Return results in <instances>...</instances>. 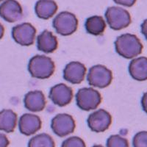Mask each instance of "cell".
Here are the masks:
<instances>
[{"instance_id":"obj_1","label":"cell","mask_w":147,"mask_h":147,"mask_svg":"<svg viewBox=\"0 0 147 147\" xmlns=\"http://www.w3.org/2000/svg\"><path fill=\"white\" fill-rule=\"evenodd\" d=\"M115 48L120 56L127 59H132L141 54L143 45L136 35L127 33L123 34L116 38Z\"/></svg>"},{"instance_id":"obj_2","label":"cell","mask_w":147,"mask_h":147,"mask_svg":"<svg viewBox=\"0 0 147 147\" xmlns=\"http://www.w3.org/2000/svg\"><path fill=\"white\" fill-rule=\"evenodd\" d=\"M55 65L50 57L44 55H35L30 59L28 71L32 77L45 80L51 77L55 72Z\"/></svg>"},{"instance_id":"obj_3","label":"cell","mask_w":147,"mask_h":147,"mask_svg":"<svg viewBox=\"0 0 147 147\" xmlns=\"http://www.w3.org/2000/svg\"><path fill=\"white\" fill-rule=\"evenodd\" d=\"M52 24L57 33L68 36L76 32L78 27V20L74 14L63 11L56 16Z\"/></svg>"},{"instance_id":"obj_4","label":"cell","mask_w":147,"mask_h":147,"mask_svg":"<svg viewBox=\"0 0 147 147\" xmlns=\"http://www.w3.org/2000/svg\"><path fill=\"white\" fill-rule=\"evenodd\" d=\"M76 102L80 109L89 111L98 107L102 102V96L99 91L92 88H84L77 92Z\"/></svg>"},{"instance_id":"obj_5","label":"cell","mask_w":147,"mask_h":147,"mask_svg":"<svg viewBox=\"0 0 147 147\" xmlns=\"http://www.w3.org/2000/svg\"><path fill=\"white\" fill-rule=\"evenodd\" d=\"M105 18L109 27L114 30H121L131 24L130 14L120 7H110L105 12Z\"/></svg>"},{"instance_id":"obj_6","label":"cell","mask_w":147,"mask_h":147,"mask_svg":"<svg viewBox=\"0 0 147 147\" xmlns=\"http://www.w3.org/2000/svg\"><path fill=\"white\" fill-rule=\"evenodd\" d=\"M89 85L99 88H104L110 85L113 80L112 71L102 65L91 67L87 77Z\"/></svg>"},{"instance_id":"obj_7","label":"cell","mask_w":147,"mask_h":147,"mask_svg":"<svg viewBox=\"0 0 147 147\" xmlns=\"http://www.w3.org/2000/svg\"><path fill=\"white\" fill-rule=\"evenodd\" d=\"M75 121L71 115L66 113L57 114L52 119L51 128L55 135L59 137L69 136L75 129Z\"/></svg>"},{"instance_id":"obj_8","label":"cell","mask_w":147,"mask_h":147,"mask_svg":"<svg viewBox=\"0 0 147 147\" xmlns=\"http://www.w3.org/2000/svg\"><path fill=\"white\" fill-rule=\"evenodd\" d=\"M36 30L30 23H23L16 25L12 30V36L17 44L22 46L33 44Z\"/></svg>"},{"instance_id":"obj_9","label":"cell","mask_w":147,"mask_h":147,"mask_svg":"<svg viewBox=\"0 0 147 147\" xmlns=\"http://www.w3.org/2000/svg\"><path fill=\"white\" fill-rule=\"evenodd\" d=\"M87 123L93 132H103L110 127L112 123V117L107 110L100 109L89 115Z\"/></svg>"},{"instance_id":"obj_10","label":"cell","mask_w":147,"mask_h":147,"mask_svg":"<svg viewBox=\"0 0 147 147\" xmlns=\"http://www.w3.org/2000/svg\"><path fill=\"white\" fill-rule=\"evenodd\" d=\"M73 96L71 88L63 83L55 85L49 91V99L55 105L60 107H64L69 105L73 99Z\"/></svg>"},{"instance_id":"obj_11","label":"cell","mask_w":147,"mask_h":147,"mask_svg":"<svg viewBox=\"0 0 147 147\" xmlns=\"http://www.w3.org/2000/svg\"><path fill=\"white\" fill-rule=\"evenodd\" d=\"M22 15V7L16 0H6L0 5V16L6 22L13 23L21 19Z\"/></svg>"},{"instance_id":"obj_12","label":"cell","mask_w":147,"mask_h":147,"mask_svg":"<svg viewBox=\"0 0 147 147\" xmlns=\"http://www.w3.org/2000/svg\"><path fill=\"white\" fill-rule=\"evenodd\" d=\"M86 74L85 65L80 62H71L63 70V78L71 84H80L84 80Z\"/></svg>"},{"instance_id":"obj_13","label":"cell","mask_w":147,"mask_h":147,"mask_svg":"<svg viewBox=\"0 0 147 147\" xmlns=\"http://www.w3.org/2000/svg\"><path fill=\"white\" fill-rule=\"evenodd\" d=\"M41 124V120L38 115L25 113L21 116L18 122V127L21 133L24 136H30L40 130Z\"/></svg>"},{"instance_id":"obj_14","label":"cell","mask_w":147,"mask_h":147,"mask_svg":"<svg viewBox=\"0 0 147 147\" xmlns=\"http://www.w3.org/2000/svg\"><path fill=\"white\" fill-rule=\"evenodd\" d=\"M24 106L31 112H40L46 107L44 94L40 90L28 92L24 99Z\"/></svg>"},{"instance_id":"obj_15","label":"cell","mask_w":147,"mask_h":147,"mask_svg":"<svg viewBox=\"0 0 147 147\" xmlns=\"http://www.w3.org/2000/svg\"><path fill=\"white\" fill-rule=\"evenodd\" d=\"M129 73L131 77L137 81L147 80V57H137L129 63Z\"/></svg>"},{"instance_id":"obj_16","label":"cell","mask_w":147,"mask_h":147,"mask_svg":"<svg viewBox=\"0 0 147 147\" xmlns=\"http://www.w3.org/2000/svg\"><path fill=\"white\" fill-rule=\"evenodd\" d=\"M58 47L57 38L48 30H44L37 38V47L45 53L55 52Z\"/></svg>"},{"instance_id":"obj_17","label":"cell","mask_w":147,"mask_h":147,"mask_svg":"<svg viewBox=\"0 0 147 147\" xmlns=\"http://www.w3.org/2000/svg\"><path fill=\"white\" fill-rule=\"evenodd\" d=\"M58 6L53 0H38L35 6L37 16L47 20L52 18L57 11Z\"/></svg>"},{"instance_id":"obj_18","label":"cell","mask_w":147,"mask_h":147,"mask_svg":"<svg viewBox=\"0 0 147 147\" xmlns=\"http://www.w3.org/2000/svg\"><path fill=\"white\" fill-rule=\"evenodd\" d=\"M17 115L12 110L0 111V130L7 133L13 132L16 127Z\"/></svg>"},{"instance_id":"obj_19","label":"cell","mask_w":147,"mask_h":147,"mask_svg":"<svg viewBox=\"0 0 147 147\" xmlns=\"http://www.w3.org/2000/svg\"><path fill=\"white\" fill-rule=\"evenodd\" d=\"M85 27L88 33L94 35H100L106 28L105 21L104 20L103 17L99 16L89 17L85 21Z\"/></svg>"},{"instance_id":"obj_20","label":"cell","mask_w":147,"mask_h":147,"mask_svg":"<svg viewBox=\"0 0 147 147\" xmlns=\"http://www.w3.org/2000/svg\"><path fill=\"white\" fill-rule=\"evenodd\" d=\"M28 147H55V144L49 135L41 133L29 140Z\"/></svg>"},{"instance_id":"obj_21","label":"cell","mask_w":147,"mask_h":147,"mask_svg":"<svg viewBox=\"0 0 147 147\" xmlns=\"http://www.w3.org/2000/svg\"><path fill=\"white\" fill-rule=\"evenodd\" d=\"M107 147H129L128 140L119 135L111 136L107 140Z\"/></svg>"},{"instance_id":"obj_22","label":"cell","mask_w":147,"mask_h":147,"mask_svg":"<svg viewBox=\"0 0 147 147\" xmlns=\"http://www.w3.org/2000/svg\"><path fill=\"white\" fill-rule=\"evenodd\" d=\"M132 147H147V131H141L132 139Z\"/></svg>"},{"instance_id":"obj_23","label":"cell","mask_w":147,"mask_h":147,"mask_svg":"<svg viewBox=\"0 0 147 147\" xmlns=\"http://www.w3.org/2000/svg\"><path fill=\"white\" fill-rule=\"evenodd\" d=\"M61 147H86L84 140L80 138L74 136L65 139Z\"/></svg>"},{"instance_id":"obj_24","label":"cell","mask_w":147,"mask_h":147,"mask_svg":"<svg viewBox=\"0 0 147 147\" xmlns=\"http://www.w3.org/2000/svg\"><path fill=\"white\" fill-rule=\"evenodd\" d=\"M113 1L118 5H123L126 7H132L136 2V0H113Z\"/></svg>"},{"instance_id":"obj_25","label":"cell","mask_w":147,"mask_h":147,"mask_svg":"<svg viewBox=\"0 0 147 147\" xmlns=\"http://www.w3.org/2000/svg\"><path fill=\"white\" fill-rule=\"evenodd\" d=\"M10 144L8 138L5 135L0 133V147H8Z\"/></svg>"},{"instance_id":"obj_26","label":"cell","mask_w":147,"mask_h":147,"mask_svg":"<svg viewBox=\"0 0 147 147\" xmlns=\"http://www.w3.org/2000/svg\"><path fill=\"white\" fill-rule=\"evenodd\" d=\"M141 105H142L143 110L146 113H147V92L143 95L141 99Z\"/></svg>"},{"instance_id":"obj_27","label":"cell","mask_w":147,"mask_h":147,"mask_svg":"<svg viewBox=\"0 0 147 147\" xmlns=\"http://www.w3.org/2000/svg\"><path fill=\"white\" fill-rule=\"evenodd\" d=\"M140 28H141V32L144 35V36L145 37V38L147 40V19H146L143 22L141 26H140Z\"/></svg>"},{"instance_id":"obj_28","label":"cell","mask_w":147,"mask_h":147,"mask_svg":"<svg viewBox=\"0 0 147 147\" xmlns=\"http://www.w3.org/2000/svg\"><path fill=\"white\" fill-rule=\"evenodd\" d=\"M4 33H5V28H4L2 24L0 23V39H2L3 38Z\"/></svg>"},{"instance_id":"obj_29","label":"cell","mask_w":147,"mask_h":147,"mask_svg":"<svg viewBox=\"0 0 147 147\" xmlns=\"http://www.w3.org/2000/svg\"><path fill=\"white\" fill-rule=\"evenodd\" d=\"M92 147H104V146H102V145H94V146H92Z\"/></svg>"},{"instance_id":"obj_30","label":"cell","mask_w":147,"mask_h":147,"mask_svg":"<svg viewBox=\"0 0 147 147\" xmlns=\"http://www.w3.org/2000/svg\"><path fill=\"white\" fill-rule=\"evenodd\" d=\"M2 1H3V0H0V2H2Z\"/></svg>"}]
</instances>
